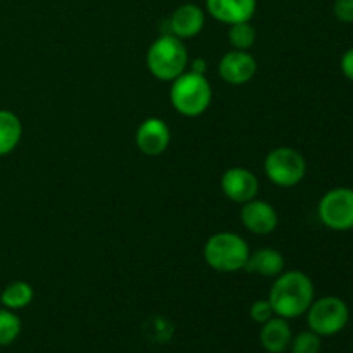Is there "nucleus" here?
<instances>
[{"label":"nucleus","instance_id":"f257e3e1","mask_svg":"<svg viewBox=\"0 0 353 353\" xmlns=\"http://www.w3.org/2000/svg\"><path fill=\"white\" fill-rule=\"evenodd\" d=\"M274 279L276 281L268 299L274 310V316L283 319H296L303 316L316 300L312 279L302 271H283Z\"/></svg>","mask_w":353,"mask_h":353},{"label":"nucleus","instance_id":"f03ea898","mask_svg":"<svg viewBox=\"0 0 353 353\" xmlns=\"http://www.w3.org/2000/svg\"><path fill=\"white\" fill-rule=\"evenodd\" d=\"M169 99L176 112L186 117H199L212 102V86L205 74L195 71L183 72L172 81Z\"/></svg>","mask_w":353,"mask_h":353},{"label":"nucleus","instance_id":"7ed1b4c3","mask_svg":"<svg viewBox=\"0 0 353 353\" xmlns=\"http://www.w3.org/2000/svg\"><path fill=\"white\" fill-rule=\"evenodd\" d=\"M250 248L236 233L221 231L212 234L203 245V259L207 265L217 272H238L245 269Z\"/></svg>","mask_w":353,"mask_h":353},{"label":"nucleus","instance_id":"20e7f679","mask_svg":"<svg viewBox=\"0 0 353 353\" xmlns=\"http://www.w3.org/2000/svg\"><path fill=\"white\" fill-rule=\"evenodd\" d=\"M188 65V50L181 38L162 34L147 52V68L161 81H174Z\"/></svg>","mask_w":353,"mask_h":353},{"label":"nucleus","instance_id":"39448f33","mask_svg":"<svg viewBox=\"0 0 353 353\" xmlns=\"http://www.w3.org/2000/svg\"><path fill=\"white\" fill-rule=\"evenodd\" d=\"M309 330L323 336H334L347 327L350 321V309L340 296L327 295L314 300L307 310Z\"/></svg>","mask_w":353,"mask_h":353},{"label":"nucleus","instance_id":"423d86ee","mask_svg":"<svg viewBox=\"0 0 353 353\" xmlns=\"http://www.w3.org/2000/svg\"><path fill=\"white\" fill-rule=\"evenodd\" d=\"M264 171L269 181L281 188L296 186L307 172V162L299 150L292 147H278L268 154Z\"/></svg>","mask_w":353,"mask_h":353},{"label":"nucleus","instance_id":"0eeeda50","mask_svg":"<svg viewBox=\"0 0 353 353\" xmlns=\"http://www.w3.org/2000/svg\"><path fill=\"white\" fill-rule=\"evenodd\" d=\"M317 216L333 231L353 230V188L338 186L324 193L317 205Z\"/></svg>","mask_w":353,"mask_h":353},{"label":"nucleus","instance_id":"6e6552de","mask_svg":"<svg viewBox=\"0 0 353 353\" xmlns=\"http://www.w3.org/2000/svg\"><path fill=\"white\" fill-rule=\"evenodd\" d=\"M134 141H137V147L140 148L141 154L157 157L168 150L169 143H171V131H169L165 121H162L161 117H147L138 126Z\"/></svg>","mask_w":353,"mask_h":353},{"label":"nucleus","instance_id":"1a4fd4ad","mask_svg":"<svg viewBox=\"0 0 353 353\" xmlns=\"http://www.w3.org/2000/svg\"><path fill=\"white\" fill-rule=\"evenodd\" d=\"M257 72V61L248 50H230L219 62V74L228 85H247Z\"/></svg>","mask_w":353,"mask_h":353},{"label":"nucleus","instance_id":"9d476101","mask_svg":"<svg viewBox=\"0 0 353 353\" xmlns=\"http://www.w3.org/2000/svg\"><path fill=\"white\" fill-rule=\"evenodd\" d=\"M221 188L228 199L243 205L257 199L259 179L250 169L231 168L221 178Z\"/></svg>","mask_w":353,"mask_h":353},{"label":"nucleus","instance_id":"9b49d317","mask_svg":"<svg viewBox=\"0 0 353 353\" xmlns=\"http://www.w3.org/2000/svg\"><path fill=\"white\" fill-rule=\"evenodd\" d=\"M240 216L241 224L254 234L265 236V234H271L278 228V212L265 200L254 199L250 202L243 203Z\"/></svg>","mask_w":353,"mask_h":353},{"label":"nucleus","instance_id":"f8f14e48","mask_svg":"<svg viewBox=\"0 0 353 353\" xmlns=\"http://www.w3.org/2000/svg\"><path fill=\"white\" fill-rule=\"evenodd\" d=\"M205 9L219 23H245L254 17L257 0H205Z\"/></svg>","mask_w":353,"mask_h":353},{"label":"nucleus","instance_id":"ddd939ff","mask_svg":"<svg viewBox=\"0 0 353 353\" xmlns=\"http://www.w3.org/2000/svg\"><path fill=\"white\" fill-rule=\"evenodd\" d=\"M205 26V12L196 3H183L169 17V28L171 34L188 40L196 37Z\"/></svg>","mask_w":353,"mask_h":353},{"label":"nucleus","instance_id":"4468645a","mask_svg":"<svg viewBox=\"0 0 353 353\" xmlns=\"http://www.w3.org/2000/svg\"><path fill=\"white\" fill-rule=\"evenodd\" d=\"M292 327L288 319L274 316L262 324L261 345L268 353H285L292 343Z\"/></svg>","mask_w":353,"mask_h":353},{"label":"nucleus","instance_id":"2eb2a0df","mask_svg":"<svg viewBox=\"0 0 353 353\" xmlns=\"http://www.w3.org/2000/svg\"><path fill=\"white\" fill-rule=\"evenodd\" d=\"M245 271L262 278H278L285 271V257L274 248H261L250 254Z\"/></svg>","mask_w":353,"mask_h":353},{"label":"nucleus","instance_id":"dca6fc26","mask_svg":"<svg viewBox=\"0 0 353 353\" xmlns=\"http://www.w3.org/2000/svg\"><path fill=\"white\" fill-rule=\"evenodd\" d=\"M23 138V123L14 112L0 109V157L9 155Z\"/></svg>","mask_w":353,"mask_h":353},{"label":"nucleus","instance_id":"f3484780","mask_svg":"<svg viewBox=\"0 0 353 353\" xmlns=\"http://www.w3.org/2000/svg\"><path fill=\"white\" fill-rule=\"evenodd\" d=\"M34 299L33 286L26 281H12L0 293V303L2 307L10 310H21L30 305Z\"/></svg>","mask_w":353,"mask_h":353},{"label":"nucleus","instance_id":"a211bd4d","mask_svg":"<svg viewBox=\"0 0 353 353\" xmlns=\"http://www.w3.org/2000/svg\"><path fill=\"white\" fill-rule=\"evenodd\" d=\"M21 327H23V324H21V319L16 314V310L2 307L0 309V347L12 345L21 334Z\"/></svg>","mask_w":353,"mask_h":353},{"label":"nucleus","instance_id":"6ab92c4d","mask_svg":"<svg viewBox=\"0 0 353 353\" xmlns=\"http://www.w3.org/2000/svg\"><path fill=\"white\" fill-rule=\"evenodd\" d=\"M228 38H230V43L233 45L234 50H248L257 40V31L252 26L250 21L230 24Z\"/></svg>","mask_w":353,"mask_h":353},{"label":"nucleus","instance_id":"aec40b11","mask_svg":"<svg viewBox=\"0 0 353 353\" xmlns=\"http://www.w3.org/2000/svg\"><path fill=\"white\" fill-rule=\"evenodd\" d=\"M321 347H323L321 336L310 330L302 331L296 336H293L292 343H290L292 353H319Z\"/></svg>","mask_w":353,"mask_h":353},{"label":"nucleus","instance_id":"412c9836","mask_svg":"<svg viewBox=\"0 0 353 353\" xmlns=\"http://www.w3.org/2000/svg\"><path fill=\"white\" fill-rule=\"evenodd\" d=\"M250 317L254 323L264 324L268 323L271 317H274V310H272V305L269 303L268 299L255 300L250 307Z\"/></svg>","mask_w":353,"mask_h":353},{"label":"nucleus","instance_id":"4be33fe9","mask_svg":"<svg viewBox=\"0 0 353 353\" xmlns=\"http://www.w3.org/2000/svg\"><path fill=\"white\" fill-rule=\"evenodd\" d=\"M333 14L340 23H353V0H334Z\"/></svg>","mask_w":353,"mask_h":353},{"label":"nucleus","instance_id":"5701e85b","mask_svg":"<svg viewBox=\"0 0 353 353\" xmlns=\"http://www.w3.org/2000/svg\"><path fill=\"white\" fill-rule=\"evenodd\" d=\"M340 68H341V72L345 74V78L350 79L353 83V47L348 48V50L341 55Z\"/></svg>","mask_w":353,"mask_h":353},{"label":"nucleus","instance_id":"b1692460","mask_svg":"<svg viewBox=\"0 0 353 353\" xmlns=\"http://www.w3.org/2000/svg\"><path fill=\"white\" fill-rule=\"evenodd\" d=\"M205 69H207V65H205V61H203V59H195V61L192 62V71L200 72V74H205Z\"/></svg>","mask_w":353,"mask_h":353}]
</instances>
